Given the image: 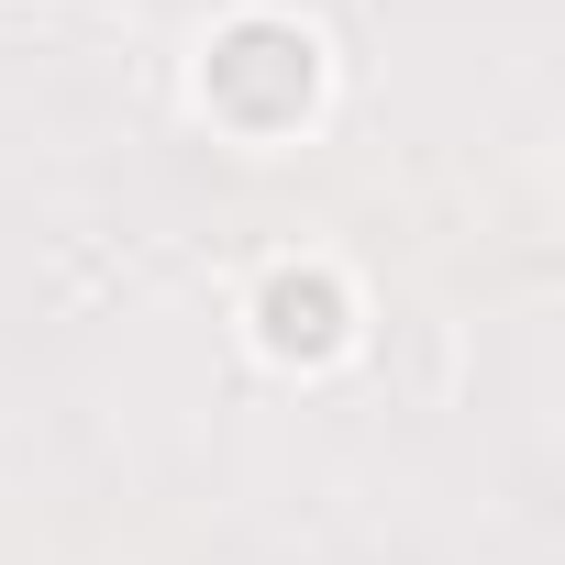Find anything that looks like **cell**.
I'll list each match as a JSON object with an SVG mask.
<instances>
[{
  "label": "cell",
  "mask_w": 565,
  "mask_h": 565,
  "mask_svg": "<svg viewBox=\"0 0 565 565\" xmlns=\"http://www.w3.org/2000/svg\"><path fill=\"white\" fill-rule=\"evenodd\" d=\"M200 89H211V111H233V122L277 134V122H300V111H311L322 56H311V34H300V23H233V34L211 45Z\"/></svg>",
  "instance_id": "obj_1"
},
{
  "label": "cell",
  "mask_w": 565,
  "mask_h": 565,
  "mask_svg": "<svg viewBox=\"0 0 565 565\" xmlns=\"http://www.w3.org/2000/svg\"><path fill=\"white\" fill-rule=\"evenodd\" d=\"M255 333H266V355H333L344 344V289L333 277H277L255 300Z\"/></svg>",
  "instance_id": "obj_2"
}]
</instances>
